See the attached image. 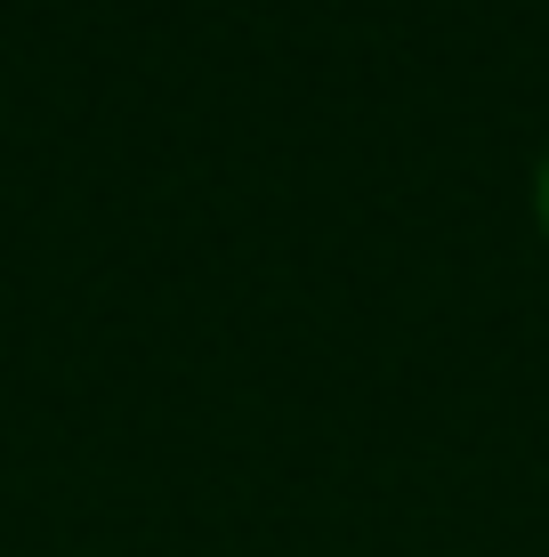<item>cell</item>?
I'll use <instances>...</instances> for the list:
<instances>
[{"mask_svg": "<svg viewBox=\"0 0 549 557\" xmlns=\"http://www.w3.org/2000/svg\"><path fill=\"white\" fill-rule=\"evenodd\" d=\"M541 210H549V170H541Z\"/></svg>", "mask_w": 549, "mask_h": 557, "instance_id": "1", "label": "cell"}]
</instances>
